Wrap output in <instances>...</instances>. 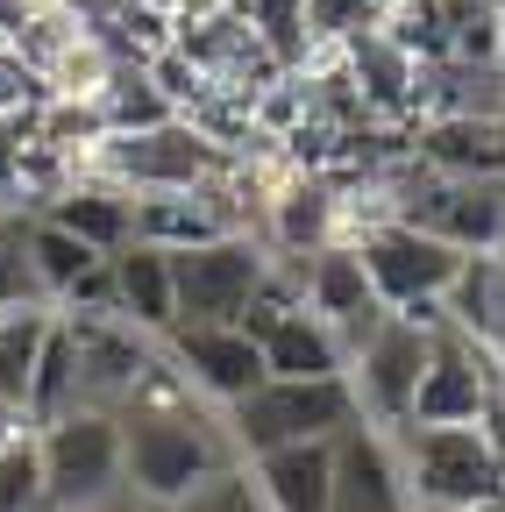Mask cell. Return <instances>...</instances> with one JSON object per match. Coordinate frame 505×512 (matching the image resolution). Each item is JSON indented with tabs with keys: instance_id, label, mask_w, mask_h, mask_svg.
I'll list each match as a JSON object with an SVG mask.
<instances>
[{
	"instance_id": "5bb4252c",
	"label": "cell",
	"mask_w": 505,
	"mask_h": 512,
	"mask_svg": "<svg viewBox=\"0 0 505 512\" xmlns=\"http://www.w3.org/2000/svg\"><path fill=\"white\" fill-rule=\"evenodd\" d=\"M413 157L441 178H505V121L498 114H434L413 128Z\"/></svg>"
},
{
	"instance_id": "9a60e30c",
	"label": "cell",
	"mask_w": 505,
	"mask_h": 512,
	"mask_svg": "<svg viewBox=\"0 0 505 512\" xmlns=\"http://www.w3.org/2000/svg\"><path fill=\"white\" fill-rule=\"evenodd\" d=\"M114 292H121V313L136 320L143 335H171L178 328V278H171V249H150V242H129L114 249Z\"/></svg>"
},
{
	"instance_id": "6da1fadb",
	"label": "cell",
	"mask_w": 505,
	"mask_h": 512,
	"mask_svg": "<svg viewBox=\"0 0 505 512\" xmlns=\"http://www.w3.org/2000/svg\"><path fill=\"white\" fill-rule=\"evenodd\" d=\"M228 157L200 136L193 121H164V128H136V136H107L72 150L79 185H107V192H185V185H207Z\"/></svg>"
},
{
	"instance_id": "f546056e",
	"label": "cell",
	"mask_w": 505,
	"mask_h": 512,
	"mask_svg": "<svg viewBox=\"0 0 505 512\" xmlns=\"http://www.w3.org/2000/svg\"><path fill=\"white\" fill-rule=\"evenodd\" d=\"M93 512H157V505H143L136 491H121V498H107V505H93Z\"/></svg>"
},
{
	"instance_id": "603a6c76",
	"label": "cell",
	"mask_w": 505,
	"mask_h": 512,
	"mask_svg": "<svg viewBox=\"0 0 505 512\" xmlns=\"http://www.w3.org/2000/svg\"><path fill=\"white\" fill-rule=\"evenodd\" d=\"M50 320H57V306L0 320V399L29 406V377H36V356H43V335H50Z\"/></svg>"
},
{
	"instance_id": "83f0119b",
	"label": "cell",
	"mask_w": 505,
	"mask_h": 512,
	"mask_svg": "<svg viewBox=\"0 0 505 512\" xmlns=\"http://www.w3.org/2000/svg\"><path fill=\"white\" fill-rule=\"evenodd\" d=\"M157 8L171 15V29L185 36V29H207V22H221L228 8H235V0H157Z\"/></svg>"
},
{
	"instance_id": "d6986e66",
	"label": "cell",
	"mask_w": 505,
	"mask_h": 512,
	"mask_svg": "<svg viewBox=\"0 0 505 512\" xmlns=\"http://www.w3.org/2000/svg\"><path fill=\"white\" fill-rule=\"evenodd\" d=\"M50 221H65L72 235H86L100 256L114 249H129L136 242V192H107V185H72L65 200H50L43 207Z\"/></svg>"
},
{
	"instance_id": "cb8c5ba5",
	"label": "cell",
	"mask_w": 505,
	"mask_h": 512,
	"mask_svg": "<svg viewBox=\"0 0 505 512\" xmlns=\"http://www.w3.org/2000/svg\"><path fill=\"white\" fill-rule=\"evenodd\" d=\"M0 512H57L50 505V477H43V441L36 427L22 441L0 448Z\"/></svg>"
},
{
	"instance_id": "4dcf8cb0",
	"label": "cell",
	"mask_w": 505,
	"mask_h": 512,
	"mask_svg": "<svg viewBox=\"0 0 505 512\" xmlns=\"http://www.w3.org/2000/svg\"><path fill=\"white\" fill-rule=\"evenodd\" d=\"M463 512H505V498H484V505H463Z\"/></svg>"
},
{
	"instance_id": "5b68a950",
	"label": "cell",
	"mask_w": 505,
	"mask_h": 512,
	"mask_svg": "<svg viewBox=\"0 0 505 512\" xmlns=\"http://www.w3.org/2000/svg\"><path fill=\"white\" fill-rule=\"evenodd\" d=\"M43 441V477H50V505L57 512H93L107 498L129 491V441H121V413H65L36 427Z\"/></svg>"
},
{
	"instance_id": "d4e9b609",
	"label": "cell",
	"mask_w": 505,
	"mask_h": 512,
	"mask_svg": "<svg viewBox=\"0 0 505 512\" xmlns=\"http://www.w3.org/2000/svg\"><path fill=\"white\" fill-rule=\"evenodd\" d=\"M43 107H50V86L36 64H22L8 43H0V121H15L22 136H36L43 128Z\"/></svg>"
},
{
	"instance_id": "7402d4cb",
	"label": "cell",
	"mask_w": 505,
	"mask_h": 512,
	"mask_svg": "<svg viewBox=\"0 0 505 512\" xmlns=\"http://www.w3.org/2000/svg\"><path fill=\"white\" fill-rule=\"evenodd\" d=\"M100 121H107V128H121V136H136V128H164V121H178V107L157 93L150 64H121L114 86L100 93Z\"/></svg>"
},
{
	"instance_id": "484cf974",
	"label": "cell",
	"mask_w": 505,
	"mask_h": 512,
	"mask_svg": "<svg viewBox=\"0 0 505 512\" xmlns=\"http://www.w3.org/2000/svg\"><path fill=\"white\" fill-rule=\"evenodd\" d=\"M171 512H271V498H264V484H257L249 463H228L221 477H207L193 498L171 505Z\"/></svg>"
},
{
	"instance_id": "44dd1931",
	"label": "cell",
	"mask_w": 505,
	"mask_h": 512,
	"mask_svg": "<svg viewBox=\"0 0 505 512\" xmlns=\"http://www.w3.org/2000/svg\"><path fill=\"white\" fill-rule=\"evenodd\" d=\"M22 242H29V256H36V271H43V285H50V299H65L93 264H100V249L86 242V235H72L65 221H50V214H29V228H22Z\"/></svg>"
},
{
	"instance_id": "9c48e42d",
	"label": "cell",
	"mask_w": 505,
	"mask_h": 512,
	"mask_svg": "<svg viewBox=\"0 0 505 512\" xmlns=\"http://www.w3.org/2000/svg\"><path fill=\"white\" fill-rule=\"evenodd\" d=\"M498 349H484L477 335H463L456 320L434 328V356L420 370V399H413V420L420 427H484L491 399H498Z\"/></svg>"
},
{
	"instance_id": "4316f807",
	"label": "cell",
	"mask_w": 505,
	"mask_h": 512,
	"mask_svg": "<svg viewBox=\"0 0 505 512\" xmlns=\"http://www.w3.org/2000/svg\"><path fill=\"white\" fill-rule=\"evenodd\" d=\"M150 79H157V93H164V100H171L178 114H185V107H193V100L207 93V72H200V64H193V57H185L178 43L150 57Z\"/></svg>"
},
{
	"instance_id": "ffe728a7",
	"label": "cell",
	"mask_w": 505,
	"mask_h": 512,
	"mask_svg": "<svg viewBox=\"0 0 505 512\" xmlns=\"http://www.w3.org/2000/svg\"><path fill=\"white\" fill-rule=\"evenodd\" d=\"M29 427H50V420H65L79 413V349L65 335V320H50V335H43V356H36V377H29Z\"/></svg>"
},
{
	"instance_id": "ac0fdd59",
	"label": "cell",
	"mask_w": 505,
	"mask_h": 512,
	"mask_svg": "<svg viewBox=\"0 0 505 512\" xmlns=\"http://www.w3.org/2000/svg\"><path fill=\"white\" fill-rule=\"evenodd\" d=\"M221 214L207 207L200 185L185 192H136V242L150 249H200V242H221Z\"/></svg>"
},
{
	"instance_id": "f1b7e54d",
	"label": "cell",
	"mask_w": 505,
	"mask_h": 512,
	"mask_svg": "<svg viewBox=\"0 0 505 512\" xmlns=\"http://www.w3.org/2000/svg\"><path fill=\"white\" fill-rule=\"evenodd\" d=\"M29 434V413L15 406V399H0V448H8V441H22Z\"/></svg>"
},
{
	"instance_id": "2e32d148",
	"label": "cell",
	"mask_w": 505,
	"mask_h": 512,
	"mask_svg": "<svg viewBox=\"0 0 505 512\" xmlns=\"http://www.w3.org/2000/svg\"><path fill=\"white\" fill-rule=\"evenodd\" d=\"M249 470H257L271 512H328V491H335V441L271 448V456H257Z\"/></svg>"
},
{
	"instance_id": "ba28073f",
	"label": "cell",
	"mask_w": 505,
	"mask_h": 512,
	"mask_svg": "<svg viewBox=\"0 0 505 512\" xmlns=\"http://www.w3.org/2000/svg\"><path fill=\"white\" fill-rule=\"evenodd\" d=\"M57 320H65V335L79 349V406L129 413L136 392H143V377L164 356V342L143 335L129 313H57Z\"/></svg>"
},
{
	"instance_id": "7a4b0ae2",
	"label": "cell",
	"mask_w": 505,
	"mask_h": 512,
	"mask_svg": "<svg viewBox=\"0 0 505 512\" xmlns=\"http://www.w3.org/2000/svg\"><path fill=\"white\" fill-rule=\"evenodd\" d=\"M399 463H406V491L413 512H463L484 498H505V470H498V434L491 427H392Z\"/></svg>"
},
{
	"instance_id": "52a82bcc",
	"label": "cell",
	"mask_w": 505,
	"mask_h": 512,
	"mask_svg": "<svg viewBox=\"0 0 505 512\" xmlns=\"http://www.w3.org/2000/svg\"><path fill=\"white\" fill-rule=\"evenodd\" d=\"M278 256L257 235H221L200 249H171V278H178V328H221L242 320L249 299L264 292Z\"/></svg>"
},
{
	"instance_id": "3957f363",
	"label": "cell",
	"mask_w": 505,
	"mask_h": 512,
	"mask_svg": "<svg viewBox=\"0 0 505 512\" xmlns=\"http://www.w3.org/2000/svg\"><path fill=\"white\" fill-rule=\"evenodd\" d=\"M356 420L363 413H356L349 377H264L242 406H228V434H235L242 463L292 448V441H335Z\"/></svg>"
},
{
	"instance_id": "7c38bea8",
	"label": "cell",
	"mask_w": 505,
	"mask_h": 512,
	"mask_svg": "<svg viewBox=\"0 0 505 512\" xmlns=\"http://www.w3.org/2000/svg\"><path fill=\"white\" fill-rule=\"evenodd\" d=\"M328 512H413V491H406V463H399V441L392 427H342L335 434V491H328Z\"/></svg>"
},
{
	"instance_id": "30bf717a",
	"label": "cell",
	"mask_w": 505,
	"mask_h": 512,
	"mask_svg": "<svg viewBox=\"0 0 505 512\" xmlns=\"http://www.w3.org/2000/svg\"><path fill=\"white\" fill-rule=\"evenodd\" d=\"M363 256V271L377 285V299H385L392 313L399 306H427V299H449L456 271H463V249H449L441 235L413 228V221H385V228H370L356 242Z\"/></svg>"
},
{
	"instance_id": "e0dca14e",
	"label": "cell",
	"mask_w": 505,
	"mask_h": 512,
	"mask_svg": "<svg viewBox=\"0 0 505 512\" xmlns=\"http://www.w3.org/2000/svg\"><path fill=\"white\" fill-rule=\"evenodd\" d=\"M449 320L463 335H477L484 349H505V249H477L463 256V271L449 285Z\"/></svg>"
},
{
	"instance_id": "8fae6325",
	"label": "cell",
	"mask_w": 505,
	"mask_h": 512,
	"mask_svg": "<svg viewBox=\"0 0 505 512\" xmlns=\"http://www.w3.org/2000/svg\"><path fill=\"white\" fill-rule=\"evenodd\" d=\"M164 356H171L178 377L193 384L207 406H221V413L242 406V399L271 377L257 335H249L242 320H221V328H171V335H164Z\"/></svg>"
},
{
	"instance_id": "4fadbf2b",
	"label": "cell",
	"mask_w": 505,
	"mask_h": 512,
	"mask_svg": "<svg viewBox=\"0 0 505 512\" xmlns=\"http://www.w3.org/2000/svg\"><path fill=\"white\" fill-rule=\"evenodd\" d=\"M306 313H321L328 328H335V342L356 356V349L370 342V328H377L392 306L377 299V285H370V271H363V256H356L349 242H328V249L306 256Z\"/></svg>"
},
{
	"instance_id": "8992f818",
	"label": "cell",
	"mask_w": 505,
	"mask_h": 512,
	"mask_svg": "<svg viewBox=\"0 0 505 512\" xmlns=\"http://www.w3.org/2000/svg\"><path fill=\"white\" fill-rule=\"evenodd\" d=\"M399 221L441 235L449 249H505V178H441L420 157L399 164Z\"/></svg>"
},
{
	"instance_id": "277c9868",
	"label": "cell",
	"mask_w": 505,
	"mask_h": 512,
	"mask_svg": "<svg viewBox=\"0 0 505 512\" xmlns=\"http://www.w3.org/2000/svg\"><path fill=\"white\" fill-rule=\"evenodd\" d=\"M449 320V306L427 299V306H399L370 328V342L349 356V392H356V413L370 427H406L413 420V399H420V370L434 356V328Z\"/></svg>"
}]
</instances>
